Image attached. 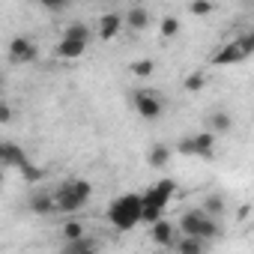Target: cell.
Wrapping results in <instances>:
<instances>
[{
	"mask_svg": "<svg viewBox=\"0 0 254 254\" xmlns=\"http://www.w3.org/2000/svg\"><path fill=\"white\" fill-rule=\"evenodd\" d=\"M177 153H180V156H194V144H191V138H180Z\"/></svg>",
	"mask_w": 254,
	"mask_h": 254,
	"instance_id": "31",
	"label": "cell"
},
{
	"mask_svg": "<svg viewBox=\"0 0 254 254\" xmlns=\"http://www.w3.org/2000/svg\"><path fill=\"white\" fill-rule=\"evenodd\" d=\"M81 236H87V227L81 224V221H63V227H60V239H63V245L66 242H75V239H81Z\"/></svg>",
	"mask_w": 254,
	"mask_h": 254,
	"instance_id": "19",
	"label": "cell"
},
{
	"mask_svg": "<svg viewBox=\"0 0 254 254\" xmlns=\"http://www.w3.org/2000/svg\"><path fill=\"white\" fill-rule=\"evenodd\" d=\"M242 60H248V57L242 54V48H239L236 39H233V42L221 45V48L209 57V66H236V63H242Z\"/></svg>",
	"mask_w": 254,
	"mask_h": 254,
	"instance_id": "7",
	"label": "cell"
},
{
	"mask_svg": "<svg viewBox=\"0 0 254 254\" xmlns=\"http://www.w3.org/2000/svg\"><path fill=\"white\" fill-rule=\"evenodd\" d=\"M48 12H63V9H69V3H66V0H63V3H42Z\"/></svg>",
	"mask_w": 254,
	"mask_h": 254,
	"instance_id": "33",
	"label": "cell"
},
{
	"mask_svg": "<svg viewBox=\"0 0 254 254\" xmlns=\"http://www.w3.org/2000/svg\"><path fill=\"white\" fill-rule=\"evenodd\" d=\"M236 45L242 48V54H245V57H251V54H254V30H248V33H242V36L236 39Z\"/></svg>",
	"mask_w": 254,
	"mask_h": 254,
	"instance_id": "29",
	"label": "cell"
},
{
	"mask_svg": "<svg viewBox=\"0 0 254 254\" xmlns=\"http://www.w3.org/2000/svg\"><path fill=\"white\" fill-rule=\"evenodd\" d=\"M93 248H96V239L93 236H81L75 242H66L60 254H84V251H93Z\"/></svg>",
	"mask_w": 254,
	"mask_h": 254,
	"instance_id": "22",
	"label": "cell"
},
{
	"mask_svg": "<svg viewBox=\"0 0 254 254\" xmlns=\"http://www.w3.org/2000/svg\"><path fill=\"white\" fill-rule=\"evenodd\" d=\"M174 251H177V254H203L206 248H203V242H197V239L177 236V242H174Z\"/></svg>",
	"mask_w": 254,
	"mask_h": 254,
	"instance_id": "23",
	"label": "cell"
},
{
	"mask_svg": "<svg viewBox=\"0 0 254 254\" xmlns=\"http://www.w3.org/2000/svg\"><path fill=\"white\" fill-rule=\"evenodd\" d=\"M21 171V177H24V183H30V186H36V183H42L45 180V168H39V165H33V162H27L24 168H18Z\"/></svg>",
	"mask_w": 254,
	"mask_h": 254,
	"instance_id": "26",
	"label": "cell"
},
{
	"mask_svg": "<svg viewBox=\"0 0 254 254\" xmlns=\"http://www.w3.org/2000/svg\"><path fill=\"white\" fill-rule=\"evenodd\" d=\"M30 159L15 141H0V168H24Z\"/></svg>",
	"mask_w": 254,
	"mask_h": 254,
	"instance_id": "6",
	"label": "cell"
},
{
	"mask_svg": "<svg viewBox=\"0 0 254 254\" xmlns=\"http://www.w3.org/2000/svg\"><path fill=\"white\" fill-rule=\"evenodd\" d=\"M90 194H93V186H90L87 180H63V183L51 191V197H54V209L63 212V215L81 212V209L87 206Z\"/></svg>",
	"mask_w": 254,
	"mask_h": 254,
	"instance_id": "1",
	"label": "cell"
},
{
	"mask_svg": "<svg viewBox=\"0 0 254 254\" xmlns=\"http://www.w3.org/2000/svg\"><path fill=\"white\" fill-rule=\"evenodd\" d=\"M233 129V117L227 114V111H212V114H206V126H203V132H209V135H224V132H230Z\"/></svg>",
	"mask_w": 254,
	"mask_h": 254,
	"instance_id": "10",
	"label": "cell"
},
{
	"mask_svg": "<svg viewBox=\"0 0 254 254\" xmlns=\"http://www.w3.org/2000/svg\"><path fill=\"white\" fill-rule=\"evenodd\" d=\"M141 209H144L141 194H135V191L120 194V197H114L111 206H108V221H111L117 230L126 233V230H132L135 224H141Z\"/></svg>",
	"mask_w": 254,
	"mask_h": 254,
	"instance_id": "2",
	"label": "cell"
},
{
	"mask_svg": "<svg viewBox=\"0 0 254 254\" xmlns=\"http://www.w3.org/2000/svg\"><path fill=\"white\" fill-rule=\"evenodd\" d=\"M123 24L132 27V30H147V27H150V12H147L144 6H132L129 12L123 15Z\"/></svg>",
	"mask_w": 254,
	"mask_h": 254,
	"instance_id": "16",
	"label": "cell"
},
{
	"mask_svg": "<svg viewBox=\"0 0 254 254\" xmlns=\"http://www.w3.org/2000/svg\"><path fill=\"white\" fill-rule=\"evenodd\" d=\"M87 48H90V45H84V42L60 39V42H57V48H54V54H57V57H63V60H78V57H84V54H87Z\"/></svg>",
	"mask_w": 254,
	"mask_h": 254,
	"instance_id": "14",
	"label": "cell"
},
{
	"mask_svg": "<svg viewBox=\"0 0 254 254\" xmlns=\"http://www.w3.org/2000/svg\"><path fill=\"white\" fill-rule=\"evenodd\" d=\"M168 162H171V147L168 144H153L150 153H147V165L159 171V168H168Z\"/></svg>",
	"mask_w": 254,
	"mask_h": 254,
	"instance_id": "17",
	"label": "cell"
},
{
	"mask_svg": "<svg viewBox=\"0 0 254 254\" xmlns=\"http://www.w3.org/2000/svg\"><path fill=\"white\" fill-rule=\"evenodd\" d=\"M221 236V224L215 218H203L200 221V230H197V242H212Z\"/></svg>",
	"mask_w": 254,
	"mask_h": 254,
	"instance_id": "21",
	"label": "cell"
},
{
	"mask_svg": "<svg viewBox=\"0 0 254 254\" xmlns=\"http://www.w3.org/2000/svg\"><path fill=\"white\" fill-rule=\"evenodd\" d=\"M248 215H251V203H242L236 209V221H248Z\"/></svg>",
	"mask_w": 254,
	"mask_h": 254,
	"instance_id": "32",
	"label": "cell"
},
{
	"mask_svg": "<svg viewBox=\"0 0 254 254\" xmlns=\"http://www.w3.org/2000/svg\"><path fill=\"white\" fill-rule=\"evenodd\" d=\"M129 72H132L135 78H150V75L156 72V60H150V57H144V60H135V63L129 66Z\"/></svg>",
	"mask_w": 254,
	"mask_h": 254,
	"instance_id": "25",
	"label": "cell"
},
{
	"mask_svg": "<svg viewBox=\"0 0 254 254\" xmlns=\"http://www.w3.org/2000/svg\"><path fill=\"white\" fill-rule=\"evenodd\" d=\"M6 57H9V63H15V66H27V63H33V60L39 57V48H36L33 39L15 36V39H9V45H6Z\"/></svg>",
	"mask_w": 254,
	"mask_h": 254,
	"instance_id": "5",
	"label": "cell"
},
{
	"mask_svg": "<svg viewBox=\"0 0 254 254\" xmlns=\"http://www.w3.org/2000/svg\"><path fill=\"white\" fill-rule=\"evenodd\" d=\"M224 209H227V200H224V194H218V191H209L206 197H203V206H200V212L206 215V218H221L224 215Z\"/></svg>",
	"mask_w": 254,
	"mask_h": 254,
	"instance_id": "13",
	"label": "cell"
},
{
	"mask_svg": "<svg viewBox=\"0 0 254 254\" xmlns=\"http://www.w3.org/2000/svg\"><path fill=\"white\" fill-rule=\"evenodd\" d=\"M60 39H72V42H84V45H90V24H84V21H72V24L63 30Z\"/></svg>",
	"mask_w": 254,
	"mask_h": 254,
	"instance_id": "18",
	"label": "cell"
},
{
	"mask_svg": "<svg viewBox=\"0 0 254 254\" xmlns=\"http://www.w3.org/2000/svg\"><path fill=\"white\" fill-rule=\"evenodd\" d=\"M191 144H194V156L197 159H212V150H215V135H209V132H197V135H191Z\"/></svg>",
	"mask_w": 254,
	"mask_h": 254,
	"instance_id": "15",
	"label": "cell"
},
{
	"mask_svg": "<svg viewBox=\"0 0 254 254\" xmlns=\"http://www.w3.org/2000/svg\"><path fill=\"white\" fill-rule=\"evenodd\" d=\"M212 9H215V3H209V0H194V3H189V12L197 15V18L212 15Z\"/></svg>",
	"mask_w": 254,
	"mask_h": 254,
	"instance_id": "27",
	"label": "cell"
},
{
	"mask_svg": "<svg viewBox=\"0 0 254 254\" xmlns=\"http://www.w3.org/2000/svg\"><path fill=\"white\" fill-rule=\"evenodd\" d=\"M120 30H123V15L120 12H105L99 18V39L102 42H111Z\"/></svg>",
	"mask_w": 254,
	"mask_h": 254,
	"instance_id": "11",
	"label": "cell"
},
{
	"mask_svg": "<svg viewBox=\"0 0 254 254\" xmlns=\"http://www.w3.org/2000/svg\"><path fill=\"white\" fill-rule=\"evenodd\" d=\"M180 30H183V21H180L177 15H165V18L159 21V33H162L165 39H174Z\"/></svg>",
	"mask_w": 254,
	"mask_h": 254,
	"instance_id": "24",
	"label": "cell"
},
{
	"mask_svg": "<svg viewBox=\"0 0 254 254\" xmlns=\"http://www.w3.org/2000/svg\"><path fill=\"white\" fill-rule=\"evenodd\" d=\"M150 239H153L159 248H174V242H177V227H174L168 218H159V221L150 227Z\"/></svg>",
	"mask_w": 254,
	"mask_h": 254,
	"instance_id": "8",
	"label": "cell"
},
{
	"mask_svg": "<svg viewBox=\"0 0 254 254\" xmlns=\"http://www.w3.org/2000/svg\"><path fill=\"white\" fill-rule=\"evenodd\" d=\"M174 194H177V183H174L171 177H165V180L153 183L150 189H144V191H141V200H144V206L165 209V206H168V200H171Z\"/></svg>",
	"mask_w": 254,
	"mask_h": 254,
	"instance_id": "4",
	"label": "cell"
},
{
	"mask_svg": "<svg viewBox=\"0 0 254 254\" xmlns=\"http://www.w3.org/2000/svg\"><path fill=\"white\" fill-rule=\"evenodd\" d=\"M206 84H209V75H206V69H197V72H191V75L183 81V90H186V93H200Z\"/></svg>",
	"mask_w": 254,
	"mask_h": 254,
	"instance_id": "20",
	"label": "cell"
},
{
	"mask_svg": "<svg viewBox=\"0 0 254 254\" xmlns=\"http://www.w3.org/2000/svg\"><path fill=\"white\" fill-rule=\"evenodd\" d=\"M132 105H135V111H138L144 120H159V117L165 114L162 93H156V90H135V93H132Z\"/></svg>",
	"mask_w": 254,
	"mask_h": 254,
	"instance_id": "3",
	"label": "cell"
},
{
	"mask_svg": "<svg viewBox=\"0 0 254 254\" xmlns=\"http://www.w3.org/2000/svg\"><path fill=\"white\" fill-rule=\"evenodd\" d=\"M3 180H6V177H3V168H0V189H3Z\"/></svg>",
	"mask_w": 254,
	"mask_h": 254,
	"instance_id": "34",
	"label": "cell"
},
{
	"mask_svg": "<svg viewBox=\"0 0 254 254\" xmlns=\"http://www.w3.org/2000/svg\"><path fill=\"white\" fill-rule=\"evenodd\" d=\"M15 120V111L6 105V102H0V126H6V123H12Z\"/></svg>",
	"mask_w": 254,
	"mask_h": 254,
	"instance_id": "30",
	"label": "cell"
},
{
	"mask_svg": "<svg viewBox=\"0 0 254 254\" xmlns=\"http://www.w3.org/2000/svg\"><path fill=\"white\" fill-rule=\"evenodd\" d=\"M27 206H30L33 215H54V212H57V209H54V197H51V191H45V189L33 191L30 200H27Z\"/></svg>",
	"mask_w": 254,
	"mask_h": 254,
	"instance_id": "12",
	"label": "cell"
},
{
	"mask_svg": "<svg viewBox=\"0 0 254 254\" xmlns=\"http://www.w3.org/2000/svg\"><path fill=\"white\" fill-rule=\"evenodd\" d=\"M206 215L200 212V209H186L183 215H180V224H177V230H180V236H186V239H197V230H200V221H203Z\"/></svg>",
	"mask_w": 254,
	"mask_h": 254,
	"instance_id": "9",
	"label": "cell"
},
{
	"mask_svg": "<svg viewBox=\"0 0 254 254\" xmlns=\"http://www.w3.org/2000/svg\"><path fill=\"white\" fill-rule=\"evenodd\" d=\"M84 254H99V251H96V248H93V251H84Z\"/></svg>",
	"mask_w": 254,
	"mask_h": 254,
	"instance_id": "35",
	"label": "cell"
},
{
	"mask_svg": "<svg viewBox=\"0 0 254 254\" xmlns=\"http://www.w3.org/2000/svg\"><path fill=\"white\" fill-rule=\"evenodd\" d=\"M159 218H165V209H156V206H144V209H141V221H144V224L153 227Z\"/></svg>",
	"mask_w": 254,
	"mask_h": 254,
	"instance_id": "28",
	"label": "cell"
}]
</instances>
